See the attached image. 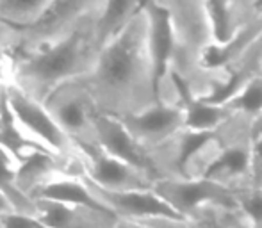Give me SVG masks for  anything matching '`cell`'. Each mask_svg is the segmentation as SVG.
Segmentation results:
<instances>
[{"instance_id": "cell-14", "label": "cell", "mask_w": 262, "mask_h": 228, "mask_svg": "<svg viewBox=\"0 0 262 228\" xmlns=\"http://www.w3.org/2000/svg\"><path fill=\"white\" fill-rule=\"evenodd\" d=\"M214 43H225L252 18L248 0H205Z\"/></svg>"}, {"instance_id": "cell-17", "label": "cell", "mask_w": 262, "mask_h": 228, "mask_svg": "<svg viewBox=\"0 0 262 228\" xmlns=\"http://www.w3.org/2000/svg\"><path fill=\"white\" fill-rule=\"evenodd\" d=\"M16 171H18V159L11 150L0 145V191L11 200L13 207L20 212H31L36 214L34 200L24 194L16 187Z\"/></svg>"}, {"instance_id": "cell-12", "label": "cell", "mask_w": 262, "mask_h": 228, "mask_svg": "<svg viewBox=\"0 0 262 228\" xmlns=\"http://www.w3.org/2000/svg\"><path fill=\"white\" fill-rule=\"evenodd\" d=\"M36 214L47 228H111L118 216L102 209L54 200H34Z\"/></svg>"}, {"instance_id": "cell-7", "label": "cell", "mask_w": 262, "mask_h": 228, "mask_svg": "<svg viewBox=\"0 0 262 228\" xmlns=\"http://www.w3.org/2000/svg\"><path fill=\"white\" fill-rule=\"evenodd\" d=\"M102 0H52L49 9L43 13L38 21L20 31L18 49L11 56L29 52L49 41L61 38L70 32L77 24L90 16H95Z\"/></svg>"}, {"instance_id": "cell-1", "label": "cell", "mask_w": 262, "mask_h": 228, "mask_svg": "<svg viewBox=\"0 0 262 228\" xmlns=\"http://www.w3.org/2000/svg\"><path fill=\"white\" fill-rule=\"evenodd\" d=\"M80 80L98 112L121 118L156 104L157 95L143 7L98 49L93 66Z\"/></svg>"}, {"instance_id": "cell-10", "label": "cell", "mask_w": 262, "mask_h": 228, "mask_svg": "<svg viewBox=\"0 0 262 228\" xmlns=\"http://www.w3.org/2000/svg\"><path fill=\"white\" fill-rule=\"evenodd\" d=\"M93 143H97L111 155L148 173L154 180L159 178L150 152L136 141V138L127 130L120 118L113 116V114L97 112L93 121Z\"/></svg>"}, {"instance_id": "cell-3", "label": "cell", "mask_w": 262, "mask_h": 228, "mask_svg": "<svg viewBox=\"0 0 262 228\" xmlns=\"http://www.w3.org/2000/svg\"><path fill=\"white\" fill-rule=\"evenodd\" d=\"M2 93L6 109L14 127L21 132L25 139H29L32 145L41 146L55 155L62 157V159L82 164L79 146L59 127L55 118L41 100L29 95L11 79L4 84Z\"/></svg>"}, {"instance_id": "cell-20", "label": "cell", "mask_w": 262, "mask_h": 228, "mask_svg": "<svg viewBox=\"0 0 262 228\" xmlns=\"http://www.w3.org/2000/svg\"><path fill=\"white\" fill-rule=\"evenodd\" d=\"M232 191L239 216L253 228H262V187L248 186Z\"/></svg>"}, {"instance_id": "cell-22", "label": "cell", "mask_w": 262, "mask_h": 228, "mask_svg": "<svg viewBox=\"0 0 262 228\" xmlns=\"http://www.w3.org/2000/svg\"><path fill=\"white\" fill-rule=\"evenodd\" d=\"M0 228H47L38 214L11 211L0 216Z\"/></svg>"}, {"instance_id": "cell-5", "label": "cell", "mask_w": 262, "mask_h": 228, "mask_svg": "<svg viewBox=\"0 0 262 228\" xmlns=\"http://www.w3.org/2000/svg\"><path fill=\"white\" fill-rule=\"evenodd\" d=\"M152 189L180 218L193 221L209 209H235L234 191L204 176H162Z\"/></svg>"}, {"instance_id": "cell-6", "label": "cell", "mask_w": 262, "mask_h": 228, "mask_svg": "<svg viewBox=\"0 0 262 228\" xmlns=\"http://www.w3.org/2000/svg\"><path fill=\"white\" fill-rule=\"evenodd\" d=\"M43 104L75 145L93 143V121L98 111L82 80L75 79L57 86Z\"/></svg>"}, {"instance_id": "cell-21", "label": "cell", "mask_w": 262, "mask_h": 228, "mask_svg": "<svg viewBox=\"0 0 262 228\" xmlns=\"http://www.w3.org/2000/svg\"><path fill=\"white\" fill-rule=\"evenodd\" d=\"M250 155H252V184L262 186V114L250 125Z\"/></svg>"}, {"instance_id": "cell-19", "label": "cell", "mask_w": 262, "mask_h": 228, "mask_svg": "<svg viewBox=\"0 0 262 228\" xmlns=\"http://www.w3.org/2000/svg\"><path fill=\"white\" fill-rule=\"evenodd\" d=\"M234 114L248 118L250 121L262 114V75H253L225 102Z\"/></svg>"}, {"instance_id": "cell-13", "label": "cell", "mask_w": 262, "mask_h": 228, "mask_svg": "<svg viewBox=\"0 0 262 228\" xmlns=\"http://www.w3.org/2000/svg\"><path fill=\"white\" fill-rule=\"evenodd\" d=\"M31 198L32 200L64 201V203H77V205H86V207L102 209V211H109L93 194V191L90 189V186H88V182L84 180L82 175L62 173V175L54 176V178L47 180L43 186H39L31 194Z\"/></svg>"}, {"instance_id": "cell-24", "label": "cell", "mask_w": 262, "mask_h": 228, "mask_svg": "<svg viewBox=\"0 0 262 228\" xmlns=\"http://www.w3.org/2000/svg\"><path fill=\"white\" fill-rule=\"evenodd\" d=\"M20 43V31L16 27L0 21V52L13 54Z\"/></svg>"}, {"instance_id": "cell-11", "label": "cell", "mask_w": 262, "mask_h": 228, "mask_svg": "<svg viewBox=\"0 0 262 228\" xmlns=\"http://www.w3.org/2000/svg\"><path fill=\"white\" fill-rule=\"evenodd\" d=\"M88 182L93 194L113 212L118 218H128V219H148V218H159V216H173L180 218L164 200L152 189H121V191H111L97 184Z\"/></svg>"}, {"instance_id": "cell-23", "label": "cell", "mask_w": 262, "mask_h": 228, "mask_svg": "<svg viewBox=\"0 0 262 228\" xmlns=\"http://www.w3.org/2000/svg\"><path fill=\"white\" fill-rule=\"evenodd\" d=\"M139 221H145L150 228H207L200 221H193L187 218H173V216H159V218L139 219Z\"/></svg>"}, {"instance_id": "cell-9", "label": "cell", "mask_w": 262, "mask_h": 228, "mask_svg": "<svg viewBox=\"0 0 262 228\" xmlns=\"http://www.w3.org/2000/svg\"><path fill=\"white\" fill-rule=\"evenodd\" d=\"M127 130L146 150H154L171 139L184 128L182 104L175 102H156L138 112L120 118Z\"/></svg>"}, {"instance_id": "cell-2", "label": "cell", "mask_w": 262, "mask_h": 228, "mask_svg": "<svg viewBox=\"0 0 262 228\" xmlns=\"http://www.w3.org/2000/svg\"><path fill=\"white\" fill-rule=\"evenodd\" d=\"M93 21L95 16H90L61 38L11 56V80L43 102L57 86L84 77L98 52Z\"/></svg>"}, {"instance_id": "cell-16", "label": "cell", "mask_w": 262, "mask_h": 228, "mask_svg": "<svg viewBox=\"0 0 262 228\" xmlns=\"http://www.w3.org/2000/svg\"><path fill=\"white\" fill-rule=\"evenodd\" d=\"M180 104L184 111V128L189 130H216L234 114L225 104H214L193 95H182Z\"/></svg>"}, {"instance_id": "cell-28", "label": "cell", "mask_w": 262, "mask_h": 228, "mask_svg": "<svg viewBox=\"0 0 262 228\" xmlns=\"http://www.w3.org/2000/svg\"><path fill=\"white\" fill-rule=\"evenodd\" d=\"M248 4H250V0H248Z\"/></svg>"}, {"instance_id": "cell-15", "label": "cell", "mask_w": 262, "mask_h": 228, "mask_svg": "<svg viewBox=\"0 0 262 228\" xmlns=\"http://www.w3.org/2000/svg\"><path fill=\"white\" fill-rule=\"evenodd\" d=\"M143 2L145 0H102L93 21L98 49L130 21V18L143 7Z\"/></svg>"}, {"instance_id": "cell-29", "label": "cell", "mask_w": 262, "mask_h": 228, "mask_svg": "<svg viewBox=\"0 0 262 228\" xmlns=\"http://www.w3.org/2000/svg\"><path fill=\"white\" fill-rule=\"evenodd\" d=\"M260 187H262V186H260Z\"/></svg>"}, {"instance_id": "cell-26", "label": "cell", "mask_w": 262, "mask_h": 228, "mask_svg": "<svg viewBox=\"0 0 262 228\" xmlns=\"http://www.w3.org/2000/svg\"><path fill=\"white\" fill-rule=\"evenodd\" d=\"M11 211H16V209L13 207V203H11L9 198H7L2 191H0V216L7 214V212H11Z\"/></svg>"}, {"instance_id": "cell-8", "label": "cell", "mask_w": 262, "mask_h": 228, "mask_svg": "<svg viewBox=\"0 0 262 228\" xmlns=\"http://www.w3.org/2000/svg\"><path fill=\"white\" fill-rule=\"evenodd\" d=\"M77 146L82 159V176L104 189H146L156 182L148 173L107 153L97 143H80Z\"/></svg>"}, {"instance_id": "cell-4", "label": "cell", "mask_w": 262, "mask_h": 228, "mask_svg": "<svg viewBox=\"0 0 262 228\" xmlns=\"http://www.w3.org/2000/svg\"><path fill=\"white\" fill-rule=\"evenodd\" d=\"M250 125L252 121L248 118L232 114L217 128V152L202 175L204 178L223 184L228 189L253 186Z\"/></svg>"}, {"instance_id": "cell-27", "label": "cell", "mask_w": 262, "mask_h": 228, "mask_svg": "<svg viewBox=\"0 0 262 228\" xmlns=\"http://www.w3.org/2000/svg\"><path fill=\"white\" fill-rule=\"evenodd\" d=\"M250 13L252 16L262 18V0H250Z\"/></svg>"}, {"instance_id": "cell-18", "label": "cell", "mask_w": 262, "mask_h": 228, "mask_svg": "<svg viewBox=\"0 0 262 228\" xmlns=\"http://www.w3.org/2000/svg\"><path fill=\"white\" fill-rule=\"evenodd\" d=\"M52 0H0V21L25 29L38 21Z\"/></svg>"}, {"instance_id": "cell-25", "label": "cell", "mask_w": 262, "mask_h": 228, "mask_svg": "<svg viewBox=\"0 0 262 228\" xmlns=\"http://www.w3.org/2000/svg\"><path fill=\"white\" fill-rule=\"evenodd\" d=\"M111 228H150L145 221L139 219H128V218H116L114 225Z\"/></svg>"}]
</instances>
